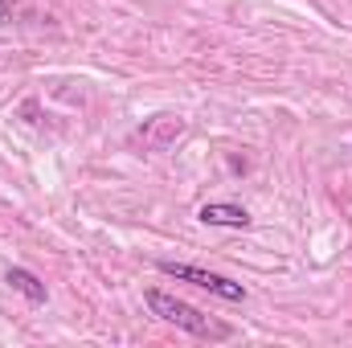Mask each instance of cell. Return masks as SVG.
I'll return each mask as SVG.
<instances>
[{
	"label": "cell",
	"instance_id": "6da1fadb",
	"mask_svg": "<svg viewBox=\"0 0 352 348\" xmlns=\"http://www.w3.org/2000/svg\"><path fill=\"white\" fill-rule=\"evenodd\" d=\"M148 307H152L160 320H168V324H176V328L192 332L197 340H230V336H234V328H230V324H221V320H213V316L197 312L192 303L176 299V295H168V291H148Z\"/></svg>",
	"mask_w": 352,
	"mask_h": 348
},
{
	"label": "cell",
	"instance_id": "7a4b0ae2",
	"mask_svg": "<svg viewBox=\"0 0 352 348\" xmlns=\"http://www.w3.org/2000/svg\"><path fill=\"white\" fill-rule=\"evenodd\" d=\"M160 270H164V274H173V279L192 283V287H201V291H213V295H221V299H230V303H242V299H246V287H242V283H234V279H226V274H213V270H201V266L173 262V259L160 262Z\"/></svg>",
	"mask_w": 352,
	"mask_h": 348
},
{
	"label": "cell",
	"instance_id": "3957f363",
	"mask_svg": "<svg viewBox=\"0 0 352 348\" xmlns=\"http://www.w3.org/2000/svg\"><path fill=\"white\" fill-rule=\"evenodd\" d=\"M197 217L205 226H234V230H246L250 226V213L242 205H230V201H209V205H201Z\"/></svg>",
	"mask_w": 352,
	"mask_h": 348
},
{
	"label": "cell",
	"instance_id": "277c9868",
	"mask_svg": "<svg viewBox=\"0 0 352 348\" xmlns=\"http://www.w3.org/2000/svg\"><path fill=\"white\" fill-rule=\"evenodd\" d=\"M8 287L21 291L29 303H45V283H41L33 270H25V266H12V270H8Z\"/></svg>",
	"mask_w": 352,
	"mask_h": 348
},
{
	"label": "cell",
	"instance_id": "5b68a950",
	"mask_svg": "<svg viewBox=\"0 0 352 348\" xmlns=\"http://www.w3.org/2000/svg\"><path fill=\"white\" fill-rule=\"evenodd\" d=\"M12 17V0H0V21H8Z\"/></svg>",
	"mask_w": 352,
	"mask_h": 348
}]
</instances>
